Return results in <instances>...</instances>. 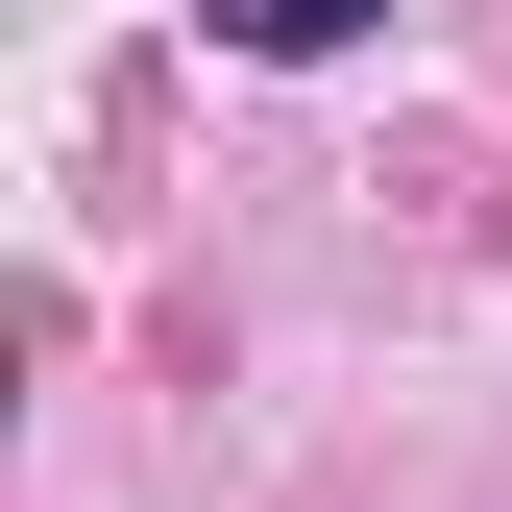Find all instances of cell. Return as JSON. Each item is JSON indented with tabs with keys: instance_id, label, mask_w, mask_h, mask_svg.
<instances>
[{
	"instance_id": "obj_1",
	"label": "cell",
	"mask_w": 512,
	"mask_h": 512,
	"mask_svg": "<svg viewBox=\"0 0 512 512\" xmlns=\"http://www.w3.org/2000/svg\"><path fill=\"white\" fill-rule=\"evenodd\" d=\"M196 25L244 49V74H317V49H366V25H391V0H196Z\"/></svg>"
}]
</instances>
